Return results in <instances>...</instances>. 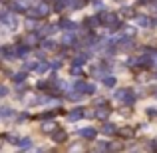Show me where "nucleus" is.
<instances>
[{
  "label": "nucleus",
  "mask_w": 157,
  "mask_h": 153,
  "mask_svg": "<svg viewBox=\"0 0 157 153\" xmlns=\"http://www.w3.org/2000/svg\"><path fill=\"white\" fill-rule=\"evenodd\" d=\"M0 20H2L4 24H6L10 30H14V28H18V20H16L14 14H8V12H2L0 14Z\"/></svg>",
  "instance_id": "f257e3e1"
},
{
  "label": "nucleus",
  "mask_w": 157,
  "mask_h": 153,
  "mask_svg": "<svg viewBox=\"0 0 157 153\" xmlns=\"http://www.w3.org/2000/svg\"><path fill=\"white\" fill-rule=\"evenodd\" d=\"M115 98H117L119 101H123V103H131L135 100V96L131 94V90H117V94H115Z\"/></svg>",
  "instance_id": "f03ea898"
},
{
  "label": "nucleus",
  "mask_w": 157,
  "mask_h": 153,
  "mask_svg": "<svg viewBox=\"0 0 157 153\" xmlns=\"http://www.w3.org/2000/svg\"><path fill=\"white\" fill-rule=\"evenodd\" d=\"M78 135H80V137H86V139H94L96 137V129H94V127H84V129H78Z\"/></svg>",
  "instance_id": "7ed1b4c3"
},
{
  "label": "nucleus",
  "mask_w": 157,
  "mask_h": 153,
  "mask_svg": "<svg viewBox=\"0 0 157 153\" xmlns=\"http://www.w3.org/2000/svg\"><path fill=\"white\" fill-rule=\"evenodd\" d=\"M28 6H30V0H14V2H12V8H14V10H26Z\"/></svg>",
  "instance_id": "20e7f679"
},
{
  "label": "nucleus",
  "mask_w": 157,
  "mask_h": 153,
  "mask_svg": "<svg viewBox=\"0 0 157 153\" xmlns=\"http://www.w3.org/2000/svg\"><path fill=\"white\" fill-rule=\"evenodd\" d=\"M84 111H82V109H74V111H70V115H68V119H70V121H78V119H82V117H84Z\"/></svg>",
  "instance_id": "39448f33"
},
{
  "label": "nucleus",
  "mask_w": 157,
  "mask_h": 153,
  "mask_svg": "<svg viewBox=\"0 0 157 153\" xmlns=\"http://www.w3.org/2000/svg\"><path fill=\"white\" fill-rule=\"evenodd\" d=\"M101 131H104L105 135H113L115 131H117V127H115V123H104V127H101Z\"/></svg>",
  "instance_id": "423d86ee"
},
{
  "label": "nucleus",
  "mask_w": 157,
  "mask_h": 153,
  "mask_svg": "<svg viewBox=\"0 0 157 153\" xmlns=\"http://www.w3.org/2000/svg\"><path fill=\"white\" fill-rule=\"evenodd\" d=\"M48 10H50V8H48L46 4H38V8H36V10L32 12V16H42V14H48Z\"/></svg>",
  "instance_id": "0eeeda50"
},
{
  "label": "nucleus",
  "mask_w": 157,
  "mask_h": 153,
  "mask_svg": "<svg viewBox=\"0 0 157 153\" xmlns=\"http://www.w3.org/2000/svg\"><path fill=\"white\" fill-rule=\"evenodd\" d=\"M16 143L20 145V149H30V147H32V139L30 137H22L20 141H16Z\"/></svg>",
  "instance_id": "6e6552de"
},
{
  "label": "nucleus",
  "mask_w": 157,
  "mask_h": 153,
  "mask_svg": "<svg viewBox=\"0 0 157 153\" xmlns=\"http://www.w3.org/2000/svg\"><path fill=\"white\" fill-rule=\"evenodd\" d=\"M115 20H117V18H115V14H111V12L101 16V22H104V24H115Z\"/></svg>",
  "instance_id": "1a4fd4ad"
},
{
  "label": "nucleus",
  "mask_w": 157,
  "mask_h": 153,
  "mask_svg": "<svg viewBox=\"0 0 157 153\" xmlns=\"http://www.w3.org/2000/svg\"><path fill=\"white\" fill-rule=\"evenodd\" d=\"M135 22H137V26H141V28H147V26H149V24H151L147 16H139V18L135 20Z\"/></svg>",
  "instance_id": "9d476101"
},
{
  "label": "nucleus",
  "mask_w": 157,
  "mask_h": 153,
  "mask_svg": "<svg viewBox=\"0 0 157 153\" xmlns=\"http://www.w3.org/2000/svg\"><path fill=\"white\" fill-rule=\"evenodd\" d=\"M107 113H109V109H107V107H101V109L94 111V115H96V117H100V119H105Z\"/></svg>",
  "instance_id": "9b49d317"
},
{
  "label": "nucleus",
  "mask_w": 157,
  "mask_h": 153,
  "mask_svg": "<svg viewBox=\"0 0 157 153\" xmlns=\"http://www.w3.org/2000/svg\"><path fill=\"white\" fill-rule=\"evenodd\" d=\"M56 129V123L54 121H46V123H42V131H46V133H50V131Z\"/></svg>",
  "instance_id": "f8f14e48"
},
{
  "label": "nucleus",
  "mask_w": 157,
  "mask_h": 153,
  "mask_svg": "<svg viewBox=\"0 0 157 153\" xmlns=\"http://www.w3.org/2000/svg\"><path fill=\"white\" fill-rule=\"evenodd\" d=\"M10 115H14V111H12L10 107H0V119L2 117H10Z\"/></svg>",
  "instance_id": "ddd939ff"
},
{
  "label": "nucleus",
  "mask_w": 157,
  "mask_h": 153,
  "mask_svg": "<svg viewBox=\"0 0 157 153\" xmlns=\"http://www.w3.org/2000/svg\"><path fill=\"white\" fill-rule=\"evenodd\" d=\"M54 139H56V143H64L66 141V133L64 131H56V133H54Z\"/></svg>",
  "instance_id": "4468645a"
},
{
  "label": "nucleus",
  "mask_w": 157,
  "mask_h": 153,
  "mask_svg": "<svg viewBox=\"0 0 157 153\" xmlns=\"http://www.w3.org/2000/svg\"><path fill=\"white\" fill-rule=\"evenodd\" d=\"M104 84L107 86V88H113V86H115V78L113 76H105L104 78Z\"/></svg>",
  "instance_id": "2eb2a0df"
},
{
  "label": "nucleus",
  "mask_w": 157,
  "mask_h": 153,
  "mask_svg": "<svg viewBox=\"0 0 157 153\" xmlns=\"http://www.w3.org/2000/svg\"><path fill=\"white\" fill-rule=\"evenodd\" d=\"M147 115H149V117H157V105H155V107H153V105L147 107Z\"/></svg>",
  "instance_id": "dca6fc26"
},
{
  "label": "nucleus",
  "mask_w": 157,
  "mask_h": 153,
  "mask_svg": "<svg viewBox=\"0 0 157 153\" xmlns=\"http://www.w3.org/2000/svg\"><path fill=\"white\" fill-rule=\"evenodd\" d=\"M36 42H38V36H36V34L26 36V44H36Z\"/></svg>",
  "instance_id": "f3484780"
},
{
  "label": "nucleus",
  "mask_w": 157,
  "mask_h": 153,
  "mask_svg": "<svg viewBox=\"0 0 157 153\" xmlns=\"http://www.w3.org/2000/svg\"><path fill=\"white\" fill-rule=\"evenodd\" d=\"M34 68H36L34 62H30V64H24V70H34Z\"/></svg>",
  "instance_id": "a211bd4d"
},
{
  "label": "nucleus",
  "mask_w": 157,
  "mask_h": 153,
  "mask_svg": "<svg viewBox=\"0 0 157 153\" xmlns=\"http://www.w3.org/2000/svg\"><path fill=\"white\" fill-rule=\"evenodd\" d=\"M6 94H8V90L4 88V86H0V98H2V96H6Z\"/></svg>",
  "instance_id": "6ab92c4d"
},
{
  "label": "nucleus",
  "mask_w": 157,
  "mask_h": 153,
  "mask_svg": "<svg viewBox=\"0 0 157 153\" xmlns=\"http://www.w3.org/2000/svg\"><path fill=\"white\" fill-rule=\"evenodd\" d=\"M155 96H157V88H155Z\"/></svg>",
  "instance_id": "aec40b11"
}]
</instances>
